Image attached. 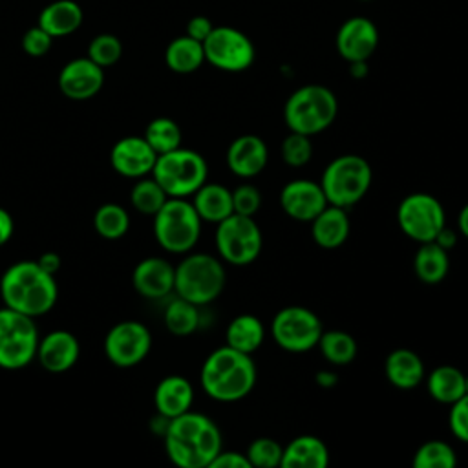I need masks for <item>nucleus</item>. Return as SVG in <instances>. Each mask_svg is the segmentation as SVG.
I'll list each match as a JSON object with an SVG mask.
<instances>
[{
  "label": "nucleus",
  "mask_w": 468,
  "mask_h": 468,
  "mask_svg": "<svg viewBox=\"0 0 468 468\" xmlns=\"http://www.w3.org/2000/svg\"><path fill=\"white\" fill-rule=\"evenodd\" d=\"M163 437L166 455L179 468H208L223 444L218 424L190 410L170 419Z\"/></svg>",
  "instance_id": "obj_1"
},
{
  "label": "nucleus",
  "mask_w": 468,
  "mask_h": 468,
  "mask_svg": "<svg viewBox=\"0 0 468 468\" xmlns=\"http://www.w3.org/2000/svg\"><path fill=\"white\" fill-rule=\"evenodd\" d=\"M0 296L5 307L35 318L53 309L58 287L55 276L46 272L37 260H22L2 274Z\"/></svg>",
  "instance_id": "obj_2"
},
{
  "label": "nucleus",
  "mask_w": 468,
  "mask_h": 468,
  "mask_svg": "<svg viewBox=\"0 0 468 468\" xmlns=\"http://www.w3.org/2000/svg\"><path fill=\"white\" fill-rule=\"evenodd\" d=\"M258 378L252 355L230 346L214 349L203 362L199 380L203 391L218 402H236L247 397Z\"/></svg>",
  "instance_id": "obj_3"
},
{
  "label": "nucleus",
  "mask_w": 468,
  "mask_h": 468,
  "mask_svg": "<svg viewBox=\"0 0 468 468\" xmlns=\"http://www.w3.org/2000/svg\"><path fill=\"white\" fill-rule=\"evenodd\" d=\"M338 113L335 93L322 84H305L292 91L283 106V119L291 132L316 135L333 124Z\"/></svg>",
  "instance_id": "obj_4"
},
{
  "label": "nucleus",
  "mask_w": 468,
  "mask_h": 468,
  "mask_svg": "<svg viewBox=\"0 0 468 468\" xmlns=\"http://www.w3.org/2000/svg\"><path fill=\"white\" fill-rule=\"evenodd\" d=\"M227 272L223 263L205 252L188 254L177 267L174 291L177 296L199 305L214 302L225 289Z\"/></svg>",
  "instance_id": "obj_5"
},
{
  "label": "nucleus",
  "mask_w": 468,
  "mask_h": 468,
  "mask_svg": "<svg viewBox=\"0 0 468 468\" xmlns=\"http://www.w3.org/2000/svg\"><path fill=\"white\" fill-rule=\"evenodd\" d=\"M371 181L373 172L369 163L356 154H346L335 157L325 166L320 186L329 205L347 208L367 194Z\"/></svg>",
  "instance_id": "obj_6"
},
{
  "label": "nucleus",
  "mask_w": 468,
  "mask_h": 468,
  "mask_svg": "<svg viewBox=\"0 0 468 468\" xmlns=\"http://www.w3.org/2000/svg\"><path fill=\"white\" fill-rule=\"evenodd\" d=\"M201 234V218L185 197H168L154 214V236L157 243L174 254L192 250Z\"/></svg>",
  "instance_id": "obj_7"
},
{
  "label": "nucleus",
  "mask_w": 468,
  "mask_h": 468,
  "mask_svg": "<svg viewBox=\"0 0 468 468\" xmlns=\"http://www.w3.org/2000/svg\"><path fill=\"white\" fill-rule=\"evenodd\" d=\"M208 166L201 154L190 148H176L157 155L152 177L168 197H188L207 181Z\"/></svg>",
  "instance_id": "obj_8"
},
{
  "label": "nucleus",
  "mask_w": 468,
  "mask_h": 468,
  "mask_svg": "<svg viewBox=\"0 0 468 468\" xmlns=\"http://www.w3.org/2000/svg\"><path fill=\"white\" fill-rule=\"evenodd\" d=\"M38 331L31 316L0 307V367L22 369L37 356Z\"/></svg>",
  "instance_id": "obj_9"
},
{
  "label": "nucleus",
  "mask_w": 468,
  "mask_h": 468,
  "mask_svg": "<svg viewBox=\"0 0 468 468\" xmlns=\"http://www.w3.org/2000/svg\"><path fill=\"white\" fill-rule=\"evenodd\" d=\"M263 238L252 216L232 212L218 223L216 249L223 261L230 265H249L261 252Z\"/></svg>",
  "instance_id": "obj_10"
},
{
  "label": "nucleus",
  "mask_w": 468,
  "mask_h": 468,
  "mask_svg": "<svg viewBox=\"0 0 468 468\" xmlns=\"http://www.w3.org/2000/svg\"><path fill=\"white\" fill-rule=\"evenodd\" d=\"M397 223L400 230L413 241H433L446 225V214L441 201L426 192L406 196L397 208Z\"/></svg>",
  "instance_id": "obj_11"
},
{
  "label": "nucleus",
  "mask_w": 468,
  "mask_h": 468,
  "mask_svg": "<svg viewBox=\"0 0 468 468\" xmlns=\"http://www.w3.org/2000/svg\"><path fill=\"white\" fill-rule=\"evenodd\" d=\"M322 331L320 318L302 305L280 309L271 324L274 342L289 353H305L313 349L318 344Z\"/></svg>",
  "instance_id": "obj_12"
},
{
  "label": "nucleus",
  "mask_w": 468,
  "mask_h": 468,
  "mask_svg": "<svg viewBox=\"0 0 468 468\" xmlns=\"http://www.w3.org/2000/svg\"><path fill=\"white\" fill-rule=\"evenodd\" d=\"M205 60L223 71H243L252 66L256 49L250 38L230 26H214L203 40Z\"/></svg>",
  "instance_id": "obj_13"
},
{
  "label": "nucleus",
  "mask_w": 468,
  "mask_h": 468,
  "mask_svg": "<svg viewBox=\"0 0 468 468\" xmlns=\"http://www.w3.org/2000/svg\"><path fill=\"white\" fill-rule=\"evenodd\" d=\"M152 347L148 327L137 320L115 324L104 338V353L117 367H133L146 358Z\"/></svg>",
  "instance_id": "obj_14"
},
{
  "label": "nucleus",
  "mask_w": 468,
  "mask_h": 468,
  "mask_svg": "<svg viewBox=\"0 0 468 468\" xmlns=\"http://www.w3.org/2000/svg\"><path fill=\"white\" fill-rule=\"evenodd\" d=\"M378 46L377 26L366 16L347 18L336 33V51L347 62L367 60Z\"/></svg>",
  "instance_id": "obj_15"
},
{
  "label": "nucleus",
  "mask_w": 468,
  "mask_h": 468,
  "mask_svg": "<svg viewBox=\"0 0 468 468\" xmlns=\"http://www.w3.org/2000/svg\"><path fill=\"white\" fill-rule=\"evenodd\" d=\"M155 159V150L148 144L144 137L137 135L119 139L110 152V163L113 170L132 179H139L146 174H152Z\"/></svg>",
  "instance_id": "obj_16"
},
{
  "label": "nucleus",
  "mask_w": 468,
  "mask_h": 468,
  "mask_svg": "<svg viewBox=\"0 0 468 468\" xmlns=\"http://www.w3.org/2000/svg\"><path fill=\"white\" fill-rule=\"evenodd\" d=\"M327 205L320 183L309 179H294L283 185L280 192L282 210L296 221H313L314 216Z\"/></svg>",
  "instance_id": "obj_17"
},
{
  "label": "nucleus",
  "mask_w": 468,
  "mask_h": 468,
  "mask_svg": "<svg viewBox=\"0 0 468 468\" xmlns=\"http://www.w3.org/2000/svg\"><path fill=\"white\" fill-rule=\"evenodd\" d=\"M104 71L88 57L69 60L58 73L60 91L73 101H86L101 91Z\"/></svg>",
  "instance_id": "obj_18"
},
{
  "label": "nucleus",
  "mask_w": 468,
  "mask_h": 468,
  "mask_svg": "<svg viewBox=\"0 0 468 468\" xmlns=\"http://www.w3.org/2000/svg\"><path fill=\"white\" fill-rule=\"evenodd\" d=\"M80 355L79 340L73 333L57 329L48 333L37 346V358L49 373H64L71 369Z\"/></svg>",
  "instance_id": "obj_19"
},
{
  "label": "nucleus",
  "mask_w": 468,
  "mask_h": 468,
  "mask_svg": "<svg viewBox=\"0 0 468 468\" xmlns=\"http://www.w3.org/2000/svg\"><path fill=\"white\" fill-rule=\"evenodd\" d=\"M174 278L176 267L157 256L141 260L132 272V283L135 291L148 300L168 296L174 291Z\"/></svg>",
  "instance_id": "obj_20"
},
{
  "label": "nucleus",
  "mask_w": 468,
  "mask_h": 468,
  "mask_svg": "<svg viewBox=\"0 0 468 468\" xmlns=\"http://www.w3.org/2000/svg\"><path fill=\"white\" fill-rule=\"evenodd\" d=\"M269 159L267 144L261 137L245 133L236 137L227 150V165L238 177L250 179L258 176Z\"/></svg>",
  "instance_id": "obj_21"
},
{
  "label": "nucleus",
  "mask_w": 468,
  "mask_h": 468,
  "mask_svg": "<svg viewBox=\"0 0 468 468\" xmlns=\"http://www.w3.org/2000/svg\"><path fill=\"white\" fill-rule=\"evenodd\" d=\"M194 402V388L188 378L181 375L165 377L154 393V404L159 415L174 419L190 410Z\"/></svg>",
  "instance_id": "obj_22"
},
{
  "label": "nucleus",
  "mask_w": 468,
  "mask_h": 468,
  "mask_svg": "<svg viewBox=\"0 0 468 468\" xmlns=\"http://www.w3.org/2000/svg\"><path fill=\"white\" fill-rule=\"evenodd\" d=\"M351 225L346 208L336 205H325L311 221V236L322 249H336L349 236Z\"/></svg>",
  "instance_id": "obj_23"
},
{
  "label": "nucleus",
  "mask_w": 468,
  "mask_h": 468,
  "mask_svg": "<svg viewBox=\"0 0 468 468\" xmlns=\"http://www.w3.org/2000/svg\"><path fill=\"white\" fill-rule=\"evenodd\" d=\"M384 373L395 388L413 389L424 380V364L415 351L399 347L386 356Z\"/></svg>",
  "instance_id": "obj_24"
},
{
  "label": "nucleus",
  "mask_w": 468,
  "mask_h": 468,
  "mask_svg": "<svg viewBox=\"0 0 468 468\" xmlns=\"http://www.w3.org/2000/svg\"><path fill=\"white\" fill-rule=\"evenodd\" d=\"M329 463V450L316 435L294 437L282 453L283 468H325Z\"/></svg>",
  "instance_id": "obj_25"
},
{
  "label": "nucleus",
  "mask_w": 468,
  "mask_h": 468,
  "mask_svg": "<svg viewBox=\"0 0 468 468\" xmlns=\"http://www.w3.org/2000/svg\"><path fill=\"white\" fill-rule=\"evenodd\" d=\"M196 212L199 214L201 221L208 223H219L227 216L234 212L232 205V190L219 183H203L196 192H194V201H192Z\"/></svg>",
  "instance_id": "obj_26"
},
{
  "label": "nucleus",
  "mask_w": 468,
  "mask_h": 468,
  "mask_svg": "<svg viewBox=\"0 0 468 468\" xmlns=\"http://www.w3.org/2000/svg\"><path fill=\"white\" fill-rule=\"evenodd\" d=\"M82 24V9L73 0H55L48 4L38 15V26L53 38L66 37L77 31Z\"/></svg>",
  "instance_id": "obj_27"
},
{
  "label": "nucleus",
  "mask_w": 468,
  "mask_h": 468,
  "mask_svg": "<svg viewBox=\"0 0 468 468\" xmlns=\"http://www.w3.org/2000/svg\"><path fill=\"white\" fill-rule=\"evenodd\" d=\"M413 269L417 278L428 285L442 282L450 269L448 250L439 247L435 241L420 243L413 258Z\"/></svg>",
  "instance_id": "obj_28"
},
{
  "label": "nucleus",
  "mask_w": 468,
  "mask_h": 468,
  "mask_svg": "<svg viewBox=\"0 0 468 468\" xmlns=\"http://www.w3.org/2000/svg\"><path fill=\"white\" fill-rule=\"evenodd\" d=\"M263 338H265V327L261 320L247 313L232 318L225 333L227 346L249 355H252L261 346Z\"/></svg>",
  "instance_id": "obj_29"
},
{
  "label": "nucleus",
  "mask_w": 468,
  "mask_h": 468,
  "mask_svg": "<svg viewBox=\"0 0 468 468\" xmlns=\"http://www.w3.org/2000/svg\"><path fill=\"white\" fill-rule=\"evenodd\" d=\"M464 373L455 366H437L426 377V388L431 399L441 404H453L464 395Z\"/></svg>",
  "instance_id": "obj_30"
},
{
  "label": "nucleus",
  "mask_w": 468,
  "mask_h": 468,
  "mask_svg": "<svg viewBox=\"0 0 468 468\" xmlns=\"http://www.w3.org/2000/svg\"><path fill=\"white\" fill-rule=\"evenodd\" d=\"M166 66L176 73H192L205 62L203 42L183 35L174 38L165 51Z\"/></svg>",
  "instance_id": "obj_31"
},
{
  "label": "nucleus",
  "mask_w": 468,
  "mask_h": 468,
  "mask_svg": "<svg viewBox=\"0 0 468 468\" xmlns=\"http://www.w3.org/2000/svg\"><path fill=\"white\" fill-rule=\"evenodd\" d=\"M322 351V356L336 366H346L356 356V342L355 338L340 329L322 331L320 340L316 344Z\"/></svg>",
  "instance_id": "obj_32"
},
{
  "label": "nucleus",
  "mask_w": 468,
  "mask_h": 468,
  "mask_svg": "<svg viewBox=\"0 0 468 468\" xmlns=\"http://www.w3.org/2000/svg\"><path fill=\"white\" fill-rule=\"evenodd\" d=\"M165 325L176 336L192 335L199 325L197 305L177 296L165 309Z\"/></svg>",
  "instance_id": "obj_33"
},
{
  "label": "nucleus",
  "mask_w": 468,
  "mask_h": 468,
  "mask_svg": "<svg viewBox=\"0 0 468 468\" xmlns=\"http://www.w3.org/2000/svg\"><path fill=\"white\" fill-rule=\"evenodd\" d=\"M143 137L148 141L157 155L179 148L183 141L179 124L170 117H155L154 121H150Z\"/></svg>",
  "instance_id": "obj_34"
},
{
  "label": "nucleus",
  "mask_w": 468,
  "mask_h": 468,
  "mask_svg": "<svg viewBox=\"0 0 468 468\" xmlns=\"http://www.w3.org/2000/svg\"><path fill=\"white\" fill-rule=\"evenodd\" d=\"M93 227L104 239H119L128 232L130 218L128 212L117 203H104L93 216Z\"/></svg>",
  "instance_id": "obj_35"
},
{
  "label": "nucleus",
  "mask_w": 468,
  "mask_h": 468,
  "mask_svg": "<svg viewBox=\"0 0 468 468\" xmlns=\"http://www.w3.org/2000/svg\"><path fill=\"white\" fill-rule=\"evenodd\" d=\"M168 199L166 192L161 188V185L154 177H139V181L133 185L130 192V201L135 210L141 214L154 216Z\"/></svg>",
  "instance_id": "obj_36"
},
{
  "label": "nucleus",
  "mask_w": 468,
  "mask_h": 468,
  "mask_svg": "<svg viewBox=\"0 0 468 468\" xmlns=\"http://www.w3.org/2000/svg\"><path fill=\"white\" fill-rule=\"evenodd\" d=\"M411 464L415 468H453L457 455L444 441H428L417 448Z\"/></svg>",
  "instance_id": "obj_37"
},
{
  "label": "nucleus",
  "mask_w": 468,
  "mask_h": 468,
  "mask_svg": "<svg viewBox=\"0 0 468 468\" xmlns=\"http://www.w3.org/2000/svg\"><path fill=\"white\" fill-rule=\"evenodd\" d=\"M282 453L283 448L278 441L271 439V437H258L254 439L245 455L250 463V466H260V468H274L282 464Z\"/></svg>",
  "instance_id": "obj_38"
},
{
  "label": "nucleus",
  "mask_w": 468,
  "mask_h": 468,
  "mask_svg": "<svg viewBox=\"0 0 468 468\" xmlns=\"http://www.w3.org/2000/svg\"><path fill=\"white\" fill-rule=\"evenodd\" d=\"M280 152H282V159L285 161V165L294 166V168L305 166V165L311 161V157H313V143H311V137H309V135H303V133L291 132V133L282 141Z\"/></svg>",
  "instance_id": "obj_39"
},
{
  "label": "nucleus",
  "mask_w": 468,
  "mask_h": 468,
  "mask_svg": "<svg viewBox=\"0 0 468 468\" xmlns=\"http://www.w3.org/2000/svg\"><path fill=\"white\" fill-rule=\"evenodd\" d=\"M122 55V44L115 35L102 33L97 35L88 46V58L99 64L102 69L113 66Z\"/></svg>",
  "instance_id": "obj_40"
},
{
  "label": "nucleus",
  "mask_w": 468,
  "mask_h": 468,
  "mask_svg": "<svg viewBox=\"0 0 468 468\" xmlns=\"http://www.w3.org/2000/svg\"><path fill=\"white\" fill-rule=\"evenodd\" d=\"M232 205L236 214L254 216L261 207V194L254 185L243 183L232 190Z\"/></svg>",
  "instance_id": "obj_41"
},
{
  "label": "nucleus",
  "mask_w": 468,
  "mask_h": 468,
  "mask_svg": "<svg viewBox=\"0 0 468 468\" xmlns=\"http://www.w3.org/2000/svg\"><path fill=\"white\" fill-rule=\"evenodd\" d=\"M53 42V37L42 29L38 24L31 29H27L22 37V49L29 55V57H42L49 51Z\"/></svg>",
  "instance_id": "obj_42"
},
{
  "label": "nucleus",
  "mask_w": 468,
  "mask_h": 468,
  "mask_svg": "<svg viewBox=\"0 0 468 468\" xmlns=\"http://www.w3.org/2000/svg\"><path fill=\"white\" fill-rule=\"evenodd\" d=\"M450 406H452L448 415L450 430L459 441L468 442V395L464 393L459 400H455Z\"/></svg>",
  "instance_id": "obj_43"
},
{
  "label": "nucleus",
  "mask_w": 468,
  "mask_h": 468,
  "mask_svg": "<svg viewBox=\"0 0 468 468\" xmlns=\"http://www.w3.org/2000/svg\"><path fill=\"white\" fill-rule=\"evenodd\" d=\"M208 468H250V463L245 453L221 448V452L212 459Z\"/></svg>",
  "instance_id": "obj_44"
},
{
  "label": "nucleus",
  "mask_w": 468,
  "mask_h": 468,
  "mask_svg": "<svg viewBox=\"0 0 468 468\" xmlns=\"http://www.w3.org/2000/svg\"><path fill=\"white\" fill-rule=\"evenodd\" d=\"M212 22H210V18H207V16H203V15H197V16H192L190 20H188V24H186V35L188 37H192V38H196V40H199V42H203L207 37H208V33L212 31Z\"/></svg>",
  "instance_id": "obj_45"
},
{
  "label": "nucleus",
  "mask_w": 468,
  "mask_h": 468,
  "mask_svg": "<svg viewBox=\"0 0 468 468\" xmlns=\"http://www.w3.org/2000/svg\"><path fill=\"white\" fill-rule=\"evenodd\" d=\"M13 230H15V223L11 214L0 207V247L11 239Z\"/></svg>",
  "instance_id": "obj_46"
},
{
  "label": "nucleus",
  "mask_w": 468,
  "mask_h": 468,
  "mask_svg": "<svg viewBox=\"0 0 468 468\" xmlns=\"http://www.w3.org/2000/svg\"><path fill=\"white\" fill-rule=\"evenodd\" d=\"M439 247H442L444 250H452L457 245V232L453 229H448L446 225L439 230V234L433 239Z\"/></svg>",
  "instance_id": "obj_47"
},
{
  "label": "nucleus",
  "mask_w": 468,
  "mask_h": 468,
  "mask_svg": "<svg viewBox=\"0 0 468 468\" xmlns=\"http://www.w3.org/2000/svg\"><path fill=\"white\" fill-rule=\"evenodd\" d=\"M38 265L46 271V272H49V274H57V271L60 269V256L57 254V252H44L38 260Z\"/></svg>",
  "instance_id": "obj_48"
},
{
  "label": "nucleus",
  "mask_w": 468,
  "mask_h": 468,
  "mask_svg": "<svg viewBox=\"0 0 468 468\" xmlns=\"http://www.w3.org/2000/svg\"><path fill=\"white\" fill-rule=\"evenodd\" d=\"M314 380L318 386L322 388H333L336 382H338V377L335 371H329V369H322L314 375Z\"/></svg>",
  "instance_id": "obj_49"
},
{
  "label": "nucleus",
  "mask_w": 468,
  "mask_h": 468,
  "mask_svg": "<svg viewBox=\"0 0 468 468\" xmlns=\"http://www.w3.org/2000/svg\"><path fill=\"white\" fill-rule=\"evenodd\" d=\"M349 73L353 79H364L367 75V60L349 62Z\"/></svg>",
  "instance_id": "obj_50"
},
{
  "label": "nucleus",
  "mask_w": 468,
  "mask_h": 468,
  "mask_svg": "<svg viewBox=\"0 0 468 468\" xmlns=\"http://www.w3.org/2000/svg\"><path fill=\"white\" fill-rule=\"evenodd\" d=\"M457 227H459V232L468 239V203L461 208L457 216Z\"/></svg>",
  "instance_id": "obj_51"
},
{
  "label": "nucleus",
  "mask_w": 468,
  "mask_h": 468,
  "mask_svg": "<svg viewBox=\"0 0 468 468\" xmlns=\"http://www.w3.org/2000/svg\"><path fill=\"white\" fill-rule=\"evenodd\" d=\"M464 393L468 395V375L464 377Z\"/></svg>",
  "instance_id": "obj_52"
},
{
  "label": "nucleus",
  "mask_w": 468,
  "mask_h": 468,
  "mask_svg": "<svg viewBox=\"0 0 468 468\" xmlns=\"http://www.w3.org/2000/svg\"><path fill=\"white\" fill-rule=\"evenodd\" d=\"M362 2H369V0H362Z\"/></svg>",
  "instance_id": "obj_53"
}]
</instances>
